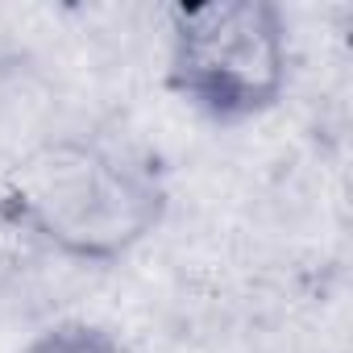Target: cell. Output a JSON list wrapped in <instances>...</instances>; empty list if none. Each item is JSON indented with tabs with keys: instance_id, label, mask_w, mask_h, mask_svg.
Instances as JSON below:
<instances>
[{
	"instance_id": "6da1fadb",
	"label": "cell",
	"mask_w": 353,
	"mask_h": 353,
	"mask_svg": "<svg viewBox=\"0 0 353 353\" xmlns=\"http://www.w3.org/2000/svg\"><path fill=\"white\" fill-rule=\"evenodd\" d=\"M166 212V166L133 133L63 129L0 166V225L71 266H121Z\"/></svg>"
},
{
	"instance_id": "7a4b0ae2",
	"label": "cell",
	"mask_w": 353,
	"mask_h": 353,
	"mask_svg": "<svg viewBox=\"0 0 353 353\" xmlns=\"http://www.w3.org/2000/svg\"><path fill=\"white\" fill-rule=\"evenodd\" d=\"M291 71V21L274 0H183L166 13L162 88L212 129L270 117Z\"/></svg>"
},
{
	"instance_id": "3957f363",
	"label": "cell",
	"mask_w": 353,
	"mask_h": 353,
	"mask_svg": "<svg viewBox=\"0 0 353 353\" xmlns=\"http://www.w3.org/2000/svg\"><path fill=\"white\" fill-rule=\"evenodd\" d=\"M17 353H129L121 336L100 320H59L42 332H34Z\"/></svg>"
}]
</instances>
